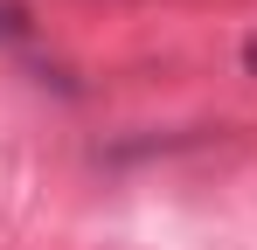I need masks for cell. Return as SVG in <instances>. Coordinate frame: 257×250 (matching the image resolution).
<instances>
[{"mask_svg":"<svg viewBox=\"0 0 257 250\" xmlns=\"http://www.w3.org/2000/svg\"><path fill=\"white\" fill-rule=\"evenodd\" d=\"M243 70H250V77H257V35L243 42Z\"/></svg>","mask_w":257,"mask_h":250,"instance_id":"1","label":"cell"}]
</instances>
